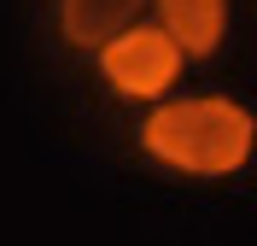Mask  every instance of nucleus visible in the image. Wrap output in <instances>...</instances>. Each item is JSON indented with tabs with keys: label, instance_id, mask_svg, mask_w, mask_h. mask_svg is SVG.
Returning <instances> with one entry per match:
<instances>
[{
	"label": "nucleus",
	"instance_id": "nucleus-1",
	"mask_svg": "<svg viewBox=\"0 0 257 246\" xmlns=\"http://www.w3.org/2000/svg\"><path fill=\"white\" fill-rule=\"evenodd\" d=\"M135 147L181 182H234L257 158V112L234 94H170L141 112Z\"/></svg>",
	"mask_w": 257,
	"mask_h": 246
},
{
	"label": "nucleus",
	"instance_id": "nucleus-4",
	"mask_svg": "<svg viewBox=\"0 0 257 246\" xmlns=\"http://www.w3.org/2000/svg\"><path fill=\"white\" fill-rule=\"evenodd\" d=\"M59 41L76 53H99L111 35L146 18V0H59Z\"/></svg>",
	"mask_w": 257,
	"mask_h": 246
},
{
	"label": "nucleus",
	"instance_id": "nucleus-2",
	"mask_svg": "<svg viewBox=\"0 0 257 246\" xmlns=\"http://www.w3.org/2000/svg\"><path fill=\"white\" fill-rule=\"evenodd\" d=\"M94 70H99V82L117 100H128V106H158V100L176 94L181 70H187V53L152 18H141V24H128L123 35H111L94 53Z\"/></svg>",
	"mask_w": 257,
	"mask_h": 246
},
{
	"label": "nucleus",
	"instance_id": "nucleus-3",
	"mask_svg": "<svg viewBox=\"0 0 257 246\" xmlns=\"http://www.w3.org/2000/svg\"><path fill=\"white\" fill-rule=\"evenodd\" d=\"M146 6H152V24L187 53V65H205V59L222 53V41H228V0H146Z\"/></svg>",
	"mask_w": 257,
	"mask_h": 246
}]
</instances>
